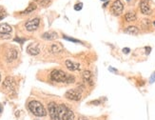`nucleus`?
<instances>
[{"label": "nucleus", "instance_id": "19", "mask_svg": "<svg viewBox=\"0 0 155 120\" xmlns=\"http://www.w3.org/2000/svg\"><path fill=\"white\" fill-rule=\"evenodd\" d=\"M35 9H36V5H35V3H31V4L28 6V8H27L24 12H22L21 13H22V15H28V13L33 12Z\"/></svg>", "mask_w": 155, "mask_h": 120}, {"label": "nucleus", "instance_id": "13", "mask_svg": "<svg viewBox=\"0 0 155 120\" xmlns=\"http://www.w3.org/2000/svg\"><path fill=\"white\" fill-rule=\"evenodd\" d=\"M17 55H18V52L15 49H11L8 51L6 55V58H7V61L8 62H12L15 61V60L17 58Z\"/></svg>", "mask_w": 155, "mask_h": 120}, {"label": "nucleus", "instance_id": "22", "mask_svg": "<svg viewBox=\"0 0 155 120\" xmlns=\"http://www.w3.org/2000/svg\"><path fill=\"white\" fill-rule=\"evenodd\" d=\"M82 7H83V3H77L74 6V10L75 11H80L81 9H82Z\"/></svg>", "mask_w": 155, "mask_h": 120}, {"label": "nucleus", "instance_id": "29", "mask_svg": "<svg viewBox=\"0 0 155 120\" xmlns=\"http://www.w3.org/2000/svg\"><path fill=\"white\" fill-rule=\"evenodd\" d=\"M0 82H1V75H0Z\"/></svg>", "mask_w": 155, "mask_h": 120}, {"label": "nucleus", "instance_id": "15", "mask_svg": "<svg viewBox=\"0 0 155 120\" xmlns=\"http://www.w3.org/2000/svg\"><path fill=\"white\" fill-rule=\"evenodd\" d=\"M137 19V16H136V13L133 12H127L125 15V20L127 22H132V21H135Z\"/></svg>", "mask_w": 155, "mask_h": 120}, {"label": "nucleus", "instance_id": "21", "mask_svg": "<svg viewBox=\"0 0 155 120\" xmlns=\"http://www.w3.org/2000/svg\"><path fill=\"white\" fill-rule=\"evenodd\" d=\"M64 38H65L66 40H69V41L74 42V43H81L78 39H75V38H71V37H68V36H64Z\"/></svg>", "mask_w": 155, "mask_h": 120}, {"label": "nucleus", "instance_id": "10", "mask_svg": "<svg viewBox=\"0 0 155 120\" xmlns=\"http://www.w3.org/2000/svg\"><path fill=\"white\" fill-rule=\"evenodd\" d=\"M3 87L7 90V91H13L15 89V79L11 76H8L5 81L3 82Z\"/></svg>", "mask_w": 155, "mask_h": 120}, {"label": "nucleus", "instance_id": "1", "mask_svg": "<svg viewBox=\"0 0 155 120\" xmlns=\"http://www.w3.org/2000/svg\"><path fill=\"white\" fill-rule=\"evenodd\" d=\"M51 80L53 82L58 83H68L71 84L75 82V78L73 75H68L61 70H53L51 72Z\"/></svg>", "mask_w": 155, "mask_h": 120}, {"label": "nucleus", "instance_id": "23", "mask_svg": "<svg viewBox=\"0 0 155 120\" xmlns=\"http://www.w3.org/2000/svg\"><path fill=\"white\" fill-rule=\"evenodd\" d=\"M5 17V12H3L2 9H0V20H2Z\"/></svg>", "mask_w": 155, "mask_h": 120}, {"label": "nucleus", "instance_id": "2", "mask_svg": "<svg viewBox=\"0 0 155 120\" xmlns=\"http://www.w3.org/2000/svg\"><path fill=\"white\" fill-rule=\"evenodd\" d=\"M57 120H74V113L64 104L58 105Z\"/></svg>", "mask_w": 155, "mask_h": 120}, {"label": "nucleus", "instance_id": "16", "mask_svg": "<svg viewBox=\"0 0 155 120\" xmlns=\"http://www.w3.org/2000/svg\"><path fill=\"white\" fill-rule=\"evenodd\" d=\"M51 51L53 53H60L63 52V47L60 43H55V44H52L51 47Z\"/></svg>", "mask_w": 155, "mask_h": 120}, {"label": "nucleus", "instance_id": "4", "mask_svg": "<svg viewBox=\"0 0 155 120\" xmlns=\"http://www.w3.org/2000/svg\"><path fill=\"white\" fill-rule=\"evenodd\" d=\"M124 11V4L120 1V0H115L110 8V12L112 13L113 15L115 16H119L122 15V12Z\"/></svg>", "mask_w": 155, "mask_h": 120}, {"label": "nucleus", "instance_id": "5", "mask_svg": "<svg viewBox=\"0 0 155 120\" xmlns=\"http://www.w3.org/2000/svg\"><path fill=\"white\" fill-rule=\"evenodd\" d=\"M66 98L69 100H72V101H79L82 98V93L77 89H71L65 93Z\"/></svg>", "mask_w": 155, "mask_h": 120}, {"label": "nucleus", "instance_id": "3", "mask_svg": "<svg viewBox=\"0 0 155 120\" xmlns=\"http://www.w3.org/2000/svg\"><path fill=\"white\" fill-rule=\"evenodd\" d=\"M28 107H29V110L36 116L41 117V116H45L47 115V112L44 108V106L40 102L36 101V100H32V101H31L29 103Z\"/></svg>", "mask_w": 155, "mask_h": 120}, {"label": "nucleus", "instance_id": "9", "mask_svg": "<svg viewBox=\"0 0 155 120\" xmlns=\"http://www.w3.org/2000/svg\"><path fill=\"white\" fill-rule=\"evenodd\" d=\"M27 52L31 55H37L40 53V46L38 43H31L27 47Z\"/></svg>", "mask_w": 155, "mask_h": 120}, {"label": "nucleus", "instance_id": "31", "mask_svg": "<svg viewBox=\"0 0 155 120\" xmlns=\"http://www.w3.org/2000/svg\"><path fill=\"white\" fill-rule=\"evenodd\" d=\"M153 24H154V26H155V21H154V22H153Z\"/></svg>", "mask_w": 155, "mask_h": 120}, {"label": "nucleus", "instance_id": "8", "mask_svg": "<svg viewBox=\"0 0 155 120\" xmlns=\"http://www.w3.org/2000/svg\"><path fill=\"white\" fill-rule=\"evenodd\" d=\"M140 11L145 15H150L151 13V9L150 6V0H142L140 3Z\"/></svg>", "mask_w": 155, "mask_h": 120}, {"label": "nucleus", "instance_id": "25", "mask_svg": "<svg viewBox=\"0 0 155 120\" xmlns=\"http://www.w3.org/2000/svg\"><path fill=\"white\" fill-rule=\"evenodd\" d=\"M123 52H124V53H129L130 52V50L129 48H124L123 49Z\"/></svg>", "mask_w": 155, "mask_h": 120}, {"label": "nucleus", "instance_id": "30", "mask_svg": "<svg viewBox=\"0 0 155 120\" xmlns=\"http://www.w3.org/2000/svg\"><path fill=\"white\" fill-rule=\"evenodd\" d=\"M101 1H107V0H101Z\"/></svg>", "mask_w": 155, "mask_h": 120}, {"label": "nucleus", "instance_id": "12", "mask_svg": "<svg viewBox=\"0 0 155 120\" xmlns=\"http://www.w3.org/2000/svg\"><path fill=\"white\" fill-rule=\"evenodd\" d=\"M66 67L68 68V70L71 71V72H75V71H80L81 70V65L79 63L73 62L71 60H66Z\"/></svg>", "mask_w": 155, "mask_h": 120}, {"label": "nucleus", "instance_id": "14", "mask_svg": "<svg viewBox=\"0 0 155 120\" xmlns=\"http://www.w3.org/2000/svg\"><path fill=\"white\" fill-rule=\"evenodd\" d=\"M125 32L130 35H137L139 33V29L135 26H130V27H127V28H126Z\"/></svg>", "mask_w": 155, "mask_h": 120}, {"label": "nucleus", "instance_id": "26", "mask_svg": "<svg viewBox=\"0 0 155 120\" xmlns=\"http://www.w3.org/2000/svg\"><path fill=\"white\" fill-rule=\"evenodd\" d=\"M146 49H147V53H150V48H149V47H147V48H146Z\"/></svg>", "mask_w": 155, "mask_h": 120}, {"label": "nucleus", "instance_id": "11", "mask_svg": "<svg viewBox=\"0 0 155 120\" xmlns=\"http://www.w3.org/2000/svg\"><path fill=\"white\" fill-rule=\"evenodd\" d=\"M48 110H49V115L52 120L57 119V105L54 102H51L48 105Z\"/></svg>", "mask_w": 155, "mask_h": 120}, {"label": "nucleus", "instance_id": "7", "mask_svg": "<svg viewBox=\"0 0 155 120\" xmlns=\"http://www.w3.org/2000/svg\"><path fill=\"white\" fill-rule=\"evenodd\" d=\"M39 24H40V19L38 17H35L28 20L25 24V28L28 32H33L38 29Z\"/></svg>", "mask_w": 155, "mask_h": 120}, {"label": "nucleus", "instance_id": "18", "mask_svg": "<svg viewBox=\"0 0 155 120\" xmlns=\"http://www.w3.org/2000/svg\"><path fill=\"white\" fill-rule=\"evenodd\" d=\"M82 77L86 82L92 84V75L90 71H84L82 73Z\"/></svg>", "mask_w": 155, "mask_h": 120}, {"label": "nucleus", "instance_id": "6", "mask_svg": "<svg viewBox=\"0 0 155 120\" xmlns=\"http://www.w3.org/2000/svg\"><path fill=\"white\" fill-rule=\"evenodd\" d=\"M12 32V28L9 24H0V37L9 39L11 38V33Z\"/></svg>", "mask_w": 155, "mask_h": 120}, {"label": "nucleus", "instance_id": "28", "mask_svg": "<svg viewBox=\"0 0 155 120\" xmlns=\"http://www.w3.org/2000/svg\"><path fill=\"white\" fill-rule=\"evenodd\" d=\"M79 120H87V119H85V118H80Z\"/></svg>", "mask_w": 155, "mask_h": 120}, {"label": "nucleus", "instance_id": "20", "mask_svg": "<svg viewBox=\"0 0 155 120\" xmlns=\"http://www.w3.org/2000/svg\"><path fill=\"white\" fill-rule=\"evenodd\" d=\"M35 1L38 4V5H40V6H42V7H47L49 4H50V2H51V0H35Z\"/></svg>", "mask_w": 155, "mask_h": 120}, {"label": "nucleus", "instance_id": "24", "mask_svg": "<svg viewBox=\"0 0 155 120\" xmlns=\"http://www.w3.org/2000/svg\"><path fill=\"white\" fill-rule=\"evenodd\" d=\"M155 81V72L152 75V76H151V78H150V83H153Z\"/></svg>", "mask_w": 155, "mask_h": 120}, {"label": "nucleus", "instance_id": "17", "mask_svg": "<svg viewBox=\"0 0 155 120\" xmlns=\"http://www.w3.org/2000/svg\"><path fill=\"white\" fill-rule=\"evenodd\" d=\"M42 37L46 40H53L57 37V33L55 32H47L42 35Z\"/></svg>", "mask_w": 155, "mask_h": 120}, {"label": "nucleus", "instance_id": "27", "mask_svg": "<svg viewBox=\"0 0 155 120\" xmlns=\"http://www.w3.org/2000/svg\"><path fill=\"white\" fill-rule=\"evenodd\" d=\"M2 111H3V108H2V106H1V105H0V113H1V112H2Z\"/></svg>", "mask_w": 155, "mask_h": 120}]
</instances>
